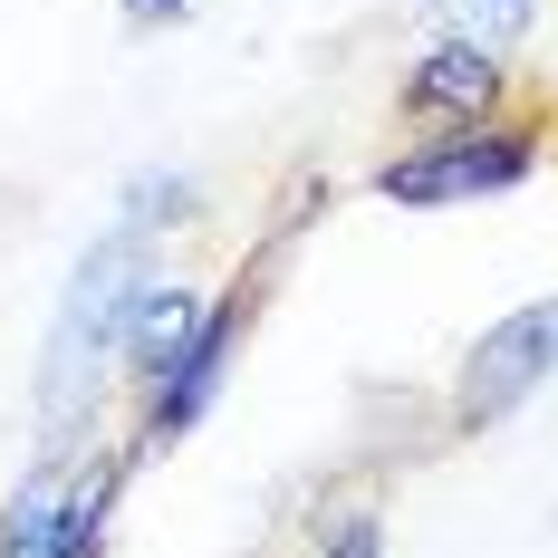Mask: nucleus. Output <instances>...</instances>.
<instances>
[{
    "mask_svg": "<svg viewBox=\"0 0 558 558\" xmlns=\"http://www.w3.org/2000/svg\"><path fill=\"white\" fill-rule=\"evenodd\" d=\"M145 251L155 231L145 222H116L77 251V270L58 289V318H49V347H39V434L68 444L87 424V404L107 395V366L125 356V308L145 289Z\"/></svg>",
    "mask_w": 558,
    "mask_h": 558,
    "instance_id": "obj_1",
    "label": "nucleus"
},
{
    "mask_svg": "<svg viewBox=\"0 0 558 558\" xmlns=\"http://www.w3.org/2000/svg\"><path fill=\"white\" fill-rule=\"evenodd\" d=\"M549 125L539 116H492V125H444V135H414L395 165H376V193L404 213H462V203H492L510 183L539 173Z\"/></svg>",
    "mask_w": 558,
    "mask_h": 558,
    "instance_id": "obj_2",
    "label": "nucleus"
},
{
    "mask_svg": "<svg viewBox=\"0 0 558 558\" xmlns=\"http://www.w3.org/2000/svg\"><path fill=\"white\" fill-rule=\"evenodd\" d=\"M279 251H289V231H270V251H260V270H241L222 289V299H203V328H193V347L165 366V386H145V434H135V452L155 444H183L203 414H213V395H222L231 356H241V337H251V318H260V289H270Z\"/></svg>",
    "mask_w": 558,
    "mask_h": 558,
    "instance_id": "obj_3",
    "label": "nucleus"
},
{
    "mask_svg": "<svg viewBox=\"0 0 558 558\" xmlns=\"http://www.w3.org/2000/svg\"><path fill=\"white\" fill-rule=\"evenodd\" d=\"M539 386H558V299H530V308H510L501 328L472 337V356L452 376V434L510 424Z\"/></svg>",
    "mask_w": 558,
    "mask_h": 558,
    "instance_id": "obj_4",
    "label": "nucleus"
},
{
    "mask_svg": "<svg viewBox=\"0 0 558 558\" xmlns=\"http://www.w3.org/2000/svg\"><path fill=\"white\" fill-rule=\"evenodd\" d=\"M395 107H404V125H424V135L492 125V116H510V58L482 49V39H434V49L395 77Z\"/></svg>",
    "mask_w": 558,
    "mask_h": 558,
    "instance_id": "obj_5",
    "label": "nucleus"
},
{
    "mask_svg": "<svg viewBox=\"0 0 558 558\" xmlns=\"http://www.w3.org/2000/svg\"><path fill=\"white\" fill-rule=\"evenodd\" d=\"M193 328H203V299H193L183 279H145L135 308H125V356H116V366H125L135 386H165V366L193 347Z\"/></svg>",
    "mask_w": 558,
    "mask_h": 558,
    "instance_id": "obj_6",
    "label": "nucleus"
},
{
    "mask_svg": "<svg viewBox=\"0 0 558 558\" xmlns=\"http://www.w3.org/2000/svg\"><path fill=\"white\" fill-rule=\"evenodd\" d=\"M434 20H444V39H482V49H520L530 29H539V0H424Z\"/></svg>",
    "mask_w": 558,
    "mask_h": 558,
    "instance_id": "obj_7",
    "label": "nucleus"
},
{
    "mask_svg": "<svg viewBox=\"0 0 558 558\" xmlns=\"http://www.w3.org/2000/svg\"><path fill=\"white\" fill-rule=\"evenodd\" d=\"M193 203H203V193H193V183H183V173H145V183H135V193H125V222L165 231V222H183V213H193Z\"/></svg>",
    "mask_w": 558,
    "mask_h": 558,
    "instance_id": "obj_8",
    "label": "nucleus"
},
{
    "mask_svg": "<svg viewBox=\"0 0 558 558\" xmlns=\"http://www.w3.org/2000/svg\"><path fill=\"white\" fill-rule=\"evenodd\" d=\"M318 558H386V520L356 501V510H337L328 530H318Z\"/></svg>",
    "mask_w": 558,
    "mask_h": 558,
    "instance_id": "obj_9",
    "label": "nucleus"
},
{
    "mask_svg": "<svg viewBox=\"0 0 558 558\" xmlns=\"http://www.w3.org/2000/svg\"><path fill=\"white\" fill-rule=\"evenodd\" d=\"M116 10H125L135 29H183V20H193V0H116Z\"/></svg>",
    "mask_w": 558,
    "mask_h": 558,
    "instance_id": "obj_10",
    "label": "nucleus"
}]
</instances>
